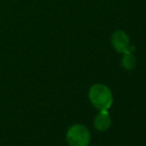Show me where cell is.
Returning <instances> with one entry per match:
<instances>
[{
	"instance_id": "obj_4",
	"label": "cell",
	"mask_w": 146,
	"mask_h": 146,
	"mask_svg": "<svg viewBox=\"0 0 146 146\" xmlns=\"http://www.w3.org/2000/svg\"><path fill=\"white\" fill-rule=\"evenodd\" d=\"M94 127L98 131H106L110 127L111 119L108 110H100V113L94 118Z\"/></svg>"
},
{
	"instance_id": "obj_3",
	"label": "cell",
	"mask_w": 146,
	"mask_h": 146,
	"mask_svg": "<svg viewBox=\"0 0 146 146\" xmlns=\"http://www.w3.org/2000/svg\"><path fill=\"white\" fill-rule=\"evenodd\" d=\"M110 42L113 49L117 53H132L134 51V47L130 45L129 36L123 30H116L111 34Z\"/></svg>"
},
{
	"instance_id": "obj_5",
	"label": "cell",
	"mask_w": 146,
	"mask_h": 146,
	"mask_svg": "<svg viewBox=\"0 0 146 146\" xmlns=\"http://www.w3.org/2000/svg\"><path fill=\"white\" fill-rule=\"evenodd\" d=\"M121 66L125 70H133L136 66V58L132 55V53H127L121 59Z\"/></svg>"
},
{
	"instance_id": "obj_1",
	"label": "cell",
	"mask_w": 146,
	"mask_h": 146,
	"mask_svg": "<svg viewBox=\"0 0 146 146\" xmlns=\"http://www.w3.org/2000/svg\"><path fill=\"white\" fill-rule=\"evenodd\" d=\"M88 98L92 104L98 110H108L113 102L111 90L102 84H96L88 90Z\"/></svg>"
},
{
	"instance_id": "obj_2",
	"label": "cell",
	"mask_w": 146,
	"mask_h": 146,
	"mask_svg": "<svg viewBox=\"0 0 146 146\" xmlns=\"http://www.w3.org/2000/svg\"><path fill=\"white\" fill-rule=\"evenodd\" d=\"M66 138L70 146H88L90 133L84 125L75 124L68 129Z\"/></svg>"
}]
</instances>
